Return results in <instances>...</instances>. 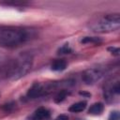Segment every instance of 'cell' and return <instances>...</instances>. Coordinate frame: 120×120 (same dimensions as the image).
I'll list each match as a JSON object with an SVG mask.
<instances>
[{"mask_svg":"<svg viewBox=\"0 0 120 120\" xmlns=\"http://www.w3.org/2000/svg\"><path fill=\"white\" fill-rule=\"evenodd\" d=\"M35 37L32 29L20 26H0V46L5 48L19 47Z\"/></svg>","mask_w":120,"mask_h":120,"instance_id":"cell-1","label":"cell"},{"mask_svg":"<svg viewBox=\"0 0 120 120\" xmlns=\"http://www.w3.org/2000/svg\"><path fill=\"white\" fill-rule=\"evenodd\" d=\"M33 65L31 54L23 52L8 60L4 67V73L9 80H18L26 75Z\"/></svg>","mask_w":120,"mask_h":120,"instance_id":"cell-2","label":"cell"},{"mask_svg":"<svg viewBox=\"0 0 120 120\" xmlns=\"http://www.w3.org/2000/svg\"><path fill=\"white\" fill-rule=\"evenodd\" d=\"M120 26V16L118 13L114 14H104L92 19L88 27L91 31L96 33H110L119 29Z\"/></svg>","mask_w":120,"mask_h":120,"instance_id":"cell-3","label":"cell"},{"mask_svg":"<svg viewBox=\"0 0 120 120\" xmlns=\"http://www.w3.org/2000/svg\"><path fill=\"white\" fill-rule=\"evenodd\" d=\"M119 94H120V81L118 77L112 78L104 85V93H103L104 98L108 102H112L114 98H117Z\"/></svg>","mask_w":120,"mask_h":120,"instance_id":"cell-4","label":"cell"},{"mask_svg":"<svg viewBox=\"0 0 120 120\" xmlns=\"http://www.w3.org/2000/svg\"><path fill=\"white\" fill-rule=\"evenodd\" d=\"M104 69L102 68H89L82 74V80L85 84H94L104 76Z\"/></svg>","mask_w":120,"mask_h":120,"instance_id":"cell-5","label":"cell"},{"mask_svg":"<svg viewBox=\"0 0 120 120\" xmlns=\"http://www.w3.org/2000/svg\"><path fill=\"white\" fill-rule=\"evenodd\" d=\"M49 89H50V87L48 85L42 84L39 82H36L27 91V98H39V97L43 96L47 92V90H49Z\"/></svg>","mask_w":120,"mask_h":120,"instance_id":"cell-6","label":"cell"},{"mask_svg":"<svg viewBox=\"0 0 120 120\" xmlns=\"http://www.w3.org/2000/svg\"><path fill=\"white\" fill-rule=\"evenodd\" d=\"M50 116L51 113L49 110L44 107H40L35 111V112L31 116V120H48Z\"/></svg>","mask_w":120,"mask_h":120,"instance_id":"cell-7","label":"cell"},{"mask_svg":"<svg viewBox=\"0 0 120 120\" xmlns=\"http://www.w3.org/2000/svg\"><path fill=\"white\" fill-rule=\"evenodd\" d=\"M67 66H68V63H67L66 60H64V59H56L52 63L51 68L53 71H61V70L66 69Z\"/></svg>","mask_w":120,"mask_h":120,"instance_id":"cell-8","label":"cell"},{"mask_svg":"<svg viewBox=\"0 0 120 120\" xmlns=\"http://www.w3.org/2000/svg\"><path fill=\"white\" fill-rule=\"evenodd\" d=\"M103 109H104V105L101 102H97L90 106L88 110V113L92 115H98L103 112Z\"/></svg>","mask_w":120,"mask_h":120,"instance_id":"cell-9","label":"cell"},{"mask_svg":"<svg viewBox=\"0 0 120 120\" xmlns=\"http://www.w3.org/2000/svg\"><path fill=\"white\" fill-rule=\"evenodd\" d=\"M85 108H86V102L85 101H78V102L72 104L68 110L71 112H82Z\"/></svg>","mask_w":120,"mask_h":120,"instance_id":"cell-10","label":"cell"},{"mask_svg":"<svg viewBox=\"0 0 120 120\" xmlns=\"http://www.w3.org/2000/svg\"><path fill=\"white\" fill-rule=\"evenodd\" d=\"M101 41L102 40L99 38H96V37H84L81 40L82 43H93V44H98L101 43Z\"/></svg>","mask_w":120,"mask_h":120,"instance_id":"cell-11","label":"cell"},{"mask_svg":"<svg viewBox=\"0 0 120 120\" xmlns=\"http://www.w3.org/2000/svg\"><path fill=\"white\" fill-rule=\"evenodd\" d=\"M67 95H68V91H67V90H61V91L58 92L57 95L54 97V102H56V103L62 102V101L67 98Z\"/></svg>","mask_w":120,"mask_h":120,"instance_id":"cell-12","label":"cell"},{"mask_svg":"<svg viewBox=\"0 0 120 120\" xmlns=\"http://www.w3.org/2000/svg\"><path fill=\"white\" fill-rule=\"evenodd\" d=\"M58 52L59 53H69V52H71V49L68 47V44H66L58 50Z\"/></svg>","mask_w":120,"mask_h":120,"instance_id":"cell-13","label":"cell"},{"mask_svg":"<svg viewBox=\"0 0 120 120\" xmlns=\"http://www.w3.org/2000/svg\"><path fill=\"white\" fill-rule=\"evenodd\" d=\"M108 120H119V112L117 111H113L110 113Z\"/></svg>","mask_w":120,"mask_h":120,"instance_id":"cell-14","label":"cell"},{"mask_svg":"<svg viewBox=\"0 0 120 120\" xmlns=\"http://www.w3.org/2000/svg\"><path fill=\"white\" fill-rule=\"evenodd\" d=\"M108 50H109L110 52H112V53H113V54H115V55H118L119 52H120L119 48H116V47H110V48H108Z\"/></svg>","mask_w":120,"mask_h":120,"instance_id":"cell-15","label":"cell"},{"mask_svg":"<svg viewBox=\"0 0 120 120\" xmlns=\"http://www.w3.org/2000/svg\"><path fill=\"white\" fill-rule=\"evenodd\" d=\"M54 120H68V116L67 114H60Z\"/></svg>","mask_w":120,"mask_h":120,"instance_id":"cell-16","label":"cell"}]
</instances>
